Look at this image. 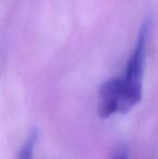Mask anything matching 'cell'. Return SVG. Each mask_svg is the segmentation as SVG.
<instances>
[{
    "label": "cell",
    "mask_w": 158,
    "mask_h": 159,
    "mask_svg": "<svg viewBox=\"0 0 158 159\" xmlns=\"http://www.w3.org/2000/svg\"><path fill=\"white\" fill-rule=\"evenodd\" d=\"M150 32L151 21L146 20L139 30L134 49L128 59L124 76L120 77L124 94V115L141 102Z\"/></svg>",
    "instance_id": "1"
},
{
    "label": "cell",
    "mask_w": 158,
    "mask_h": 159,
    "mask_svg": "<svg viewBox=\"0 0 158 159\" xmlns=\"http://www.w3.org/2000/svg\"><path fill=\"white\" fill-rule=\"evenodd\" d=\"M97 114L101 118H110L117 114L124 115V94L120 77L111 78L100 87Z\"/></svg>",
    "instance_id": "2"
},
{
    "label": "cell",
    "mask_w": 158,
    "mask_h": 159,
    "mask_svg": "<svg viewBox=\"0 0 158 159\" xmlns=\"http://www.w3.org/2000/svg\"><path fill=\"white\" fill-rule=\"evenodd\" d=\"M37 138H38V133L37 131H32L24 143L22 144L21 148L19 151L16 159H34L35 156V147H36Z\"/></svg>",
    "instance_id": "3"
},
{
    "label": "cell",
    "mask_w": 158,
    "mask_h": 159,
    "mask_svg": "<svg viewBox=\"0 0 158 159\" xmlns=\"http://www.w3.org/2000/svg\"><path fill=\"white\" fill-rule=\"evenodd\" d=\"M114 159H128V156H127L124 153H119V154H117V155L115 156Z\"/></svg>",
    "instance_id": "4"
}]
</instances>
